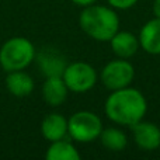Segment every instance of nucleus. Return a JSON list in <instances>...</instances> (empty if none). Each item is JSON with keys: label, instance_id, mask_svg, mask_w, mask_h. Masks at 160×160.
Returning <instances> with one entry per match:
<instances>
[{"label": "nucleus", "instance_id": "6", "mask_svg": "<svg viewBox=\"0 0 160 160\" xmlns=\"http://www.w3.org/2000/svg\"><path fill=\"white\" fill-rule=\"evenodd\" d=\"M133 75H135V70L129 62L112 61L102 69L101 80L105 87H108L110 90H119L129 86Z\"/></svg>", "mask_w": 160, "mask_h": 160}, {"label": "nucleus", "instance_id": "13", "mask_svg": "<svg viewBox=\"0 0 160 160\" xmlns=\"http://www.w3.org/2000/svg\"><path fill=\"white\" fill-rule=\"evenodd\" d=\"M111 48L119 58H129L138 51L139 41L132 32H117L111 38Z\"/></svg>", "mask_w": 160, "mask_h": 160}, {"label": "nucleus", "instance_id": "15", "mask_svg": "<svg viewBox=\"0 0 160 160\" xmlns=\"http://www.w3.org/2000/svg\"><path fill=\"white\" fill-rule=\"evenodd\" d=\"M100 138H101V143L107 149L114 150V152L124 150L128 143L127 135L117 128H107L105 131H101Z\"/></svg>", "mask_w": 160, "mask_h": 160}, {"label": "nucleus", "instance_id": "7", "mask_svg": "<svg viewBox=\"0 0 160 160\" xmlns=\"http://www.w3.org/2000/svg\"><path fill=\"white\" fill-rule=\"evenodd\" d=\"M35 59L38 62L41 72L47 78H49V76H62L63 70L68 66L65 56L53 48H44L38 55L35 53Z\"/></svg>", "mask_w": 160, "mask_h": 160}, {"label": "nucleus", "instance_id": "16", "mask_svg": "<svg viewBox=\"0 0 160 160\" xmlns=\"http://www.w3.org/2000/svg\"><path fill=\"white\" fill-rule=\"evenodd\" d=\"M138 0H108L112 7H117V8H129L132 7Z\"/></svg>", "mask_w": 160, "mask_h": 160}, {"label": "nucleus", "instance_id": "3", "mask_svg": "<svg viewBox=\"0 0 160 160\" xmlns=\"http://www.w3.org/2000/svg\"><path fill=\"white\" fill-rule=\"evenodd\" d=\"M35 59V48L24 37H13L0 48V66L4 72L24 70Z\"/></svg>", "mask_w": 160, "mask_h": 160}, {"label": "nucleus", "instance_id": "4", "mask_svg": "<svg viewBox=\"0 0 160 160\" xmlns=\"http://www.w3.org/2000/svg\"><path fill=\"white\" fill-rule=\"evenodd\" d=\"M102 131L101 119L90 111H79L68 121V133L78 142H91Z\"/></svg>", "mask_w": 160, "mask_h": 160}, {"label": "nucleus", "instance_id": "8", "mask_svg": "<svg viewBox=\"0 0 160 160\" xmlns=\"http://www.w3.org/2000/svg\"><path fill=\"white\" fill-rule=\"evenodd\" d=\"M133 138L143 150H155L160 146V129L152 122H135L131 125Z\"/></svg>", "mask_w": 160, "mask_h": 160}, {"label": "nucleus", "instance_id": "11", "mask_svg": "<svg viewBox=\"0 0 160 160\" xmlns=\"http://www.w3.org/2000/svg\"><path fill=\"white\" fill-rule=\"evenodd\" d=\"M41 132L47 141L55 142L65 139L68 133V121L61 114H49L41 124Z\"/></svg>", "mask_w": 160, "mask_h": 160}, {"label": "nucleus", "instance_id": "5", "mask_svg": "<svg viewBox=\"0 0 160 160\" xmlns=\"http://www.w3.org/2000/svg\"><path fill=\"white\" fill-rule=\"evenodd\" d=\"M62 79L69 90L75 93H84L96 84L97 75L91 65L84 62H75L66 66Z\"/></svg>", "mask_w": 160, "mask_h": 160}, {"label": "nucleus", "instance_id": "2", "mask_svg": "<svg viewBox=\"0 0 160 160\" xmlns=\"http://www.w3.org/2000/svg\"><path fill=\"white\" fill-rule=\"evenodd\" d=\"M79 21L82 30L97 41H111L119 27L118 16L104 6H86Z\"/></svg>", "mask_w": 160, "mask_h": 160}, {"label": "nucleus", "instance_id": "14", "mask_svg": "<svg viewBox=\"0 0 160 160\" xmlns=\"http://www.w3.org/2000/svg\"><path fill=\"white\" fill-rule=\"evenodd\" d=\"M45 158L47 160H79L80 155L70 142L61 139V141H55L51 143Z\"/></svg>", "mask_w": 160, "mask_h": 160}, {"label": "nucleus", "instance_id": "1", "mask_svg": "<svg viewBox=\"0 0 160 160\" xmlns=\"http://www.w3.org/2000/svg\"><path fill=\"white\" fill-rule=\"evenodd\" d=\"M105 112L111 121L131 127L143 118L146 112V100L141 91L135 88H119L108 97Z\"/></svg>", "mask_w": 160, "mask_h": 160}, {"label": "nucleus", "instance_id": "12", "mask_svg": "<svg viewBox=\"0 0 160 160\" xmlns=\"http://www.w3.org/2000/svg\"><path fill=\"white\" fill-rule=\"evenodd\" d=\"M139 44L146 52L152 55L160 53V18L156 17L143 25L139 35Z\"/></svg>", "mask_w": 160, "mask_h": 160}, {"label": "nucleus", "instance_id": "10", "mask_svg": "<svg viewBox=\"0 0 160 160\" xmlns=\"http://www.w3.org/2000/svg\"><path fill=\"white\" fill-rule=\"evenodd\" d=\"M6 88L14 97H27L34 90V80L24 70L8 72L6 76Z\"/></svg>", "mask_w": 160, "mask_h": 160}, {"label": "nucleus", "instance_id": "18", "mask_svg": "<svg viewBox=\"0 0 160 160\" xmlns=\"http://www.w3.org/2000/svg\"><path fill=\"white\" fill-rule=\"evenodd\" d=\"M153 11H155L156 17L160 18V0H155V4H153Z\"/></svg>", "mask_w": 160, "mask_h": 160}, {"label": "nucleus", "instance_id": "17", "mask_svg": "<svg viewBox=\"0 0 160 160\" xmlns=\"http://www.w3.org/2000/svg\"><path fill=\"white\" fill-rule=\"evenodd\" d=\"M72 2L79 6H90V4H93L96 0H72Z\"/></svg>", "mask_w": 160, "mask_h": 160}, {"label": "nucleus", "instance_id": "9", "mask_svg": "<svg viewBox=\"0 0 160 160\" xmlns=\"http://www.w3.org/2000/svg\"><path fill=\"white\" fill-rule=\"evenodd\" d=\"M68 91L69 88L65 84L62 76H49L42 86V98L51 107H58L66 100Z\"/></svg>", "mask_w": 160, "mask_h": 160}]
</instances>
